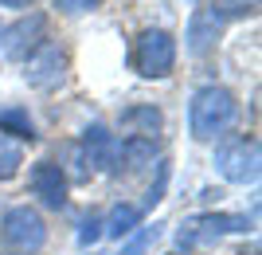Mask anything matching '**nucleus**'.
Masks as SVG:
<instances>
[{"label":"nucleus","instance_id":"18","mask_svg":"<svg viewBox=\"0 0 262 255\" xmlns=\"http://www.w3.org/2000/svg\"><path fill=\"white\" fill-rule=\"evenodd\" d=\"M164 181H168V161H157V185H149V192H145V204H149V208L164 197Z\"/></svg>","mask_w":262,"mask_h":255},{"label":"nucleus","instance_id":"8","mask_svg":"<svg viewBox=\"0 0 262 255\" xmlns=\"http://www.w3.org/2000/svg\"><path fill=\"white\" fill-rule=\"evenodd\" d=\"M28 189L43 208H63L67 204V173L55 161H35L28 173Z\"/></svg>","mask_w":262,"mask_h":255},{"label":"nucleus","instance_id":"10","mask_svg":"<svg viewBox=\"0 0 262 255\" xmlns=\"http://www.w3.org/2000/svg\"><path fill=\"white\" fill-rule=\"evenodd\" d=\"M219 28H223V24L215 20V12L211 8H200L196 16H192V24H188V55H208L211 47H215V40H219Z\"/></svg>","mask_w":262,"mask_h":255},{"label":"nucleus","instance_id":"4","mask_svg":"<svg viewBox=\"0 0 262 255\" xmlns=\"http://www.w3.org/2000/svg\"><path fill=\"white\" fill-rule=\"evenodd\" d=\"M262 165V149L254 138H231L215 149V173L231 185H254Z\"/></svg>","mask_w":262,"mask_h":255},{"label":"nucleus","instance_id":"7","mask_svg":"<svg viewBox=\"0 0 262 255\" xmlns=\"http://www.w3.org/2000/svg\"><path fill=\"white\" fill-rule=\"evenodd\" d=\"M63 79H67V51L59 44H51V40H43L32 55L24 59V83L32 90H51Z\"/></svg>","mask_w":262,"mask_h":255},{"label":"nucleus","instance_id":"1","mask_svg":"<svg viewBox=\"0 0 262 255\" xmlns=\"http://www.w3.org/2000/svg\"><path fill=\"white\" fill-rule=\"evenodd\" d=\"M239 122V99L227 87H200L188 102V133L196 142H219Z\"/></svg>","mask_w":262,"mask_h":255},{"label":"nucleus","instance_id":"16","mask_svg":"<svg viewBox=\"0 0 262 255\" xmlns=\"http://www.w3.org/2000/svg\"><path fill=\"white\" fill-rule=\"evenodd\" d=\"M20 169H24V149H20V142H12V138H4V133H0V181H12Z\"/></svg>","mask_w":262,"mask_h":255},{"label":"nucleus","instance_id":"12","mask_svg":"<svg viewBox=\"0 0 262 255\" xmlns=\"http://www.w3.org/2000/svg\"><path fill=\"white\" fill-rule=\"evenodd\" d=\"M133 228H141V208L137 204H114L110 216L102 220V236H110V240H125Z\"/></svg>","mask_w":262,"mask_h":255},{"label":"nucleus","instance_id":"11","mask_svg":"<svg viewBox=\"0 0 262 255\" xmlns=\"http://www.w3.org/2000/svg\"><path fill=\"white\" fill-rule=\"evenodd\" d=\"M161 110L157 106H129V110H121L118 126H121V138H149L157 142V133H161Z\"/></svg>","mask_w":262,"mask_h":255},{"label":"nucleus","instance_id":"22","mask_svg":"<svg viewBox=\"0 0 262 255\" xmlns=\"http://www.w3.org/2000/svg\"><path fill=\"white\" fill-rule=\"evenodd\" d=\"M168 255H180V251H168Z\"/></svg>","mask_w":262,"mask_h":255},{"label":"nucleus","instance_id":"14","mask_svg":"<svg viewBox=\"0 0 262 255\" xmlns=\"http://www.w3.org/2000/svg\"><path fill=\"white\" fill-rule=\"evenodd\" d=\"M161 228H164V224H141V228H133V232L121 240V251H118V255H145L149 247L157 244Z\"/></svg>","mask_w":262,"mask_h":255},{"label":"nucleus","instance_id":"20","mask_svg":"<svg viewBox=\"0 0 262 255\" xmlns=\"http://www.w3.org/2000/svg\"><path fill=\"white\" fill-rule=\"evenodd\" d=\"M28 4H35V0H0V8H16V12H24Z\"/></svg>","mask_w":262,"mask_h":255},{"label":"nucleus","instance_id":"19","mask_svg":"<svg viewBox=\"0 0 262 255\" xmlns=\"http://www.w3.org/2000/svg\"><path fill=\"white\" fill-rule=\"evenodd\" d=\"M94 240H102V216H90L82 224V232H78V247H90Z\"/></svg>","mask_w":262,"mask_h":255},{"label":"nucleus","instance_id":"6","mask_svg":"<svg viewBox=\"0 0 262 255\" xmlns=\"http://www.w3.org/2000/svg\"><path fill=\"white\" fill-rule=\"evenodd\" d=\"M118 161V138L102 122L82 130V142L75 145V177H90V173H106Z\"/></svg>","mask_w":262,"mask_h":255},{"label":"nucleus","instance_id":"15","mask_svg":"<svg viewBox=\"0 0 262 255\" xmlns=\"http://www.w3.org/2000/svg\"><path fill=\"white\" fill-rule=\"evenodd\" d=\"M208 8L215 12L219 24H227V20H247V16H254V12H258V0H211Z\"/></svg>","mask_w":262,"mask_h":255},{"label":"nucleus","instance_id":"13","mask_svg":"<svg viewBox=\"0 0 262 255\" xmlns=\"http://www.w3.org/2000/svg\"><path fill=\"white\" fill-rule=\"evenodd\" d=\"M0 133L12 142H35V122L24 106H0Z\"/></svg>","mask_w":262,"mask_h":255},{"label":"nucleus","instance_id":"17","mask_svg":"<svg viewBox=\"0 0 262 255\" xmlns=\"http://www.w3.org/2000/svg\"><path fill=\"white\" fill-rule=\"evenodd\" d=\"M51 4H55V12H63V16H82V12L98 8L102 0H51Z\"/></svg>","mask_w":262,"mask_h":255},{"label":"nucleus","instance_id":"5","mask_svg":"<svg viewBox=\"0 0 262 255\" xmlns=\"http://www.w3.org/2000/svg\"><path fill=\"white\" fill-rule=\"evenodd\" d=\"M231 232H251V220L247 216H235V212H200L192 220H184V228L176 232V244L184 247V255L200 244H211L219 236H231Z\"/></svg>","mask_w":262,"mask_h":255},{"label":"nucleus","instance_id":"9","mask_svg":"<svg viewBox=\"0 0 262 255\" xmlns=\"http://www.w3.org/2000/svg\"><path fill=\"white\" fill-rule=\"evenodd\" d=\"M43 28H47L43 16H28V20H20L12 32H4V51H8V59L24 63L35 47L43 44Z\"/></svg>","mask_w":262,"mask_h":255},{"label":"nucleus","instance_id":"3","mask_svg":"<svg viewBox=\"0 0 262 255\" xmlns=\"http://www.w3.org/2000/svg\"><path fill=\"white\" fill-rule=\"evenodd\" d=\"M176 67V40L164 28H145L133 44V71L141 79H164Z\"/></svg>","mask_w":262,"mask_h":255},{"label":"nucleus","instance_id":"21","mask_svg":"<svg viewBox=\"0 0 262 255\" xmlns=\"http://www.w3.org/2000/svg\"><path fill=\"white\" fill-rule=\"evenodd\" d=\"M0 47H4V28H0Z\"/></svg>","mask_w":262,"mask_h":255},{"label":"nucleus","instance_id":"2","mask_svg":"<svg viewBox=\"0 0 262 255\" xmlns=\"http://www.w3.org/2000/svg\"><path fill=\"white\" fill-rule=\"evenodd\" d=\"M0 244L12 255H35L47 247V220L32 204H12L0 216Z\"/></svg>","mask_w":262,"mask_h":255}]
</instances>
